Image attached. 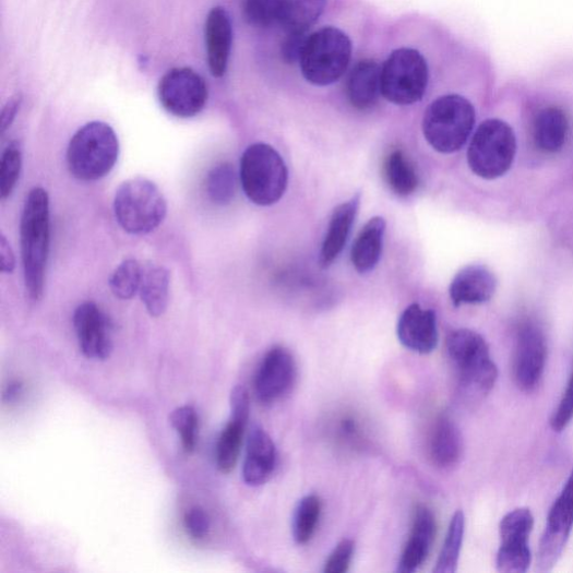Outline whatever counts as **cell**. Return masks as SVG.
Returning <instances> with one entry per match:
<instances>
[{
  "mask_svg": "<svg viewBox=\"0 0 573 573\" xmlns=\"http://www.w3.org/2000/svg\"><path fill=\"white\" fill-rule=\"evenodd\" d=\"M50 240V198L43 188H34L22 212L21 247L25 287L35 301L43 297L46 286Z\"/></svg>",
  "mask_w": 573,
  "mask_h": 573,
  "instance_id": "cell-1",
  "label": "cell"
},
{
  "mask_svg": "<svg viewBox=\"0 0 573 573\" xmlns=\"http://www.w3.org/2000/svg\"><path fill=\"white\" fill-rule=\"evenodd\" d=\"M120 146L118 136L106 122L93 121L81 127L71 139L67 160L73 178L94 182L114 169Z\"/></svg>",
  "mask_w": 573,
  "mask_h": 573,
  "instance_id": "cell-2",
  "label": "cell"
},
{
  "mask_svg": "<svg viewBox=\"0 0 573 573\" xmlns=\"http://www.w3.org/2000/svg\"><path fill=\"white\" fill-rule=\"evenodd\" d=\"M446 345L462 390L476 399L482 398L499 375L488 343L474 331L457 330L450 334Z\"/></svg>",
  "mask_w": 573,
  "mask_h": 573,
  "instance_id": "cell-3",
  "label": "cell"
},
{
  "mask_svg": "<svg viewBox=\"0 0 573 573\" xmlns=\"http://www.w3.org/2000/svg\"><path fill=\"white\" fill-rule=\"evenodd\" d=\"M476 121L473 104L461 95H446L427 109L422 130L429 145L437 152L452 154L468 141Z\"/></svg>",
  "mask_w": 573,
  "mask_h": 573,
  "instance_id": "cell-4",
  "label": "cell"
},
{
  "mask_svg": "<svg viewBox=\"0 0 573 573\" xmlns=\"http://www.w3.org/2000/svg\"><path fill=\"white\" fill-rule=\"evenodd\" d=\"M114 212L127 234L145 236L163 224L167 201L154 182L135 178L123 182L116 191Z\"/></svg>",
  "mask_w": 573,
  "mask_h": 573,
  "instance_id": "cell-5",
  "label": "cell"
},
{
  "mask_svg": "<svg viewBox=\"0 0 573 573\" xmlns=\"http://www.w3.org/2000/svg\"><path fill=\"white\" fill-rule=\"evenodd\" d=\"M240 182L247 198L260 206L277 203L288 186V169L280 154L267 144L249 146L240 163Z\"/></svg>",
  "mask_w": 573,
  "mask_h": 573,
  "instance_id": "cell-6",
  "label": "cell"
},
{
  "mask_svg": "<svg viewBox=\"0 0 573 573\" xmlns=\"http://www.w3.org/2000/svg\"><path fill=\"white\" fill-rule=\"evenodd\" d=\"M351 57V43L338 28L324 27L308 36L300 58L303 77L315 85L336 82L347 70Z\"/></svg>",
  "mask_w": 573,
  "mask_h": 573,
  "instance_id": "cell-7",
  "label": "cell"
},
{
  "mask_svg": "<svg viewBox=\"0 0 573 573\" xmlns=\"http://www.w3.org/2000/svg\"><path fill=\"white\" fill-rule=\"evenodd\" d=\"M516 139L512 127L501 119L485 120L476 130L468 148V165L485 180L501 178L512 166Z\"/></svg>",
  "mask_w": 573,
  "mask_h": 573,
  "instance_id": "cell-8",
  "label": "cell"
},
{
  "mask_svg": "<svg viewBox=\"0 0 573 573\" xmlns=\"http://www.w3.org/2000/svg\"><path fill=\"white\" fill-rule=\"evenodd\" d=\"M428 80L427 61L420 52L395 50L381 68V94L394 105H414L423 98Z\"/></svg>",
  "mask_w": 573,
  "mask_h": 573,
  "instance_id": "cell-9",
  "label": "cell"
},
{
  "mask_svg": "<svg viewBox=\"0 0 573 573\" xmlns=\"http://www.w3.org/2000/svg\"><path fill=\"white\" fill-rule=\"evenodd\" d=\"M158 98L163 108L179 118L198 116L208 98L204 79L190 68L168 71L158 84Z\"/></svg>",
  "mask_w": 573,
  "mask_h": 573,
  "instance_id": "cell-10",
  "label": "cell"
},
{
  "mask_svg": "<svg viewBox=\"0 0 573 573\" xmlns=\"http://www.w3.org/2000/svg\"><path fill=\"white\" fill-rule=\"evenodd\" d=\"M534 515L528 509L514 510L502 518L501 547L497 559L499 571L523 573L530 566L533 556L528 539L534 530Z\"/></svg>",
  "mask_w": 573,
  "mask_h": 573,
  "instance_id": "cell-11",
  "label": "cell"
},
{
  "mask_svg": "<svg viewBox=\"0 0 573 573\" xmlns=\"http://www.w3.org/2000/svg\"><path fill=\"white\" fill-rule=\"evenodd\" d=\"M547 342L544 332L532 322L524 323L516 337L513 375L523 391L535 390L545 373Z\"/></svg>",
  "mask_w": 573,
  "mask_h": 573,
  "instance_id": "cell-12",
  "label": "cell"
},
{
  "mask_svg": "<svg viewBox=\"0 0 573 573\" xmlns=\"http://www.w3.org/2000/svg\"><path fill=\"white\" fill-rule=\"evenodd\" d=\"M573 526V469L565 487L554 502L542 536L538 566L541 572L550 571L560 559Z\"/></svg>",
  "mask_w": 573,
  "mask_h": 573,
  "instance_id": "cell-13",
  "label": "cell"
},
{
  "mask_svg": "<svg viewBox=\"0 0 573 573\" xmlns=\"http://www.w3.org/2000/svg\"><path fill=\"white\" fill-rule=\"evenodd\" d=\"M73 325L83 356L92 360H107L112 353V323L94 301L76 307Z\"/></svg>",
  "mask_w": 573,
  "mask_h": 573,
  "instance_id": "cell-14",
  "label": "cell"
},
{
  "mask_svg": "<svg viewBox=\"0 0 573 573\" xmlns=\"http://www.w3.org/2000/svg\"><path fill=\"white\" fill-rule=\"evenodd\" d=\"M296 361L291 353L275 346L263 358L254 380V391L262 405H272L283 398L295 384Z\"/></svg>",
  "mask_w": 573,
  "mask_h": 573,
  "instance_id": "cell-15",
  "label": "cell"
},
{
  "mask_svg": "<svg viewBox=\"0 0 573 573\" xmlns=\"http://www.w3.org/2000/svg\"><path fill=\"white\" fill-rule=\"evenodd\" d=\"M234 28L230 14L224 8L213 9L205 23L207 63L214 77H223L232 49Z\"/></svg>",
  "mask_w": 573,
  "mask_h": 573,
  "instance_id": "cell-16",
  "label": "cell"
},
{
  "mask_svg": "<svg viewBox=\"0 0 573 573\" xmlns=\"http://www.w3.org/2000/svg\"><path fill=\"white\" fill-rule=\"evenodd\" d=\"M396 334L406 348L419 355H429L439 339L434 312L423 310L418 303L410 305L399 319Z\"/></svg>",
  "mask_w": 573,
  "mask_h": 573,
  "instance_id": "cell-17",
  "label": "cell"
},
{
  "mask_svg": "<svg viewBox=\"0 0 573 573\" xmlns=\"http://www.w3.org/2000/svg\"><path fill=\"white\" fill-rule=\"evenodd\" d=\"M277 463V452L272 437L260 426L250 429L242 476L250 487H260L272 477Z\"/></svg>",
  "mask_w": 573,
  "mask_h": 573,
  "instance_id": "cell-18",
  "label": "cell"
},
{
  "mask_svg": "<svg viewBox=\"0 0 573 573\" xmlns=\"http://www.w3.org/2000/svg\"><path fill=\"white\" fill-rule=\"evenodd\" d=\"M497 290V279L487 268L473 264L462 270L452 282L450 294L456 307L489 301Z\"/></svg>",
  "mask_w": 573,
  "mask_h": 573,
  "instance_id": "cell-19",
  "label": "cell"
},
{
  "mask_svg": "<svg viewBox=\"0 0 573 573\" xmlns=\"http://www.w3.org/2000/svg\"><path fill=\"white\" fill-rule=\"evenodd\" d=\"M435 537V518L426 506L415 511L410 539L403 552L398 571L415 572L427 559Z\"/></svg>",
  "mask_w": 573,
  "mask_h": 573,
  "instance_id": "cell-20",
  "label": "cell"
},
{
  "mask_svg": "<svg viewBox=\"0 0 573 573\" xmlns=\"http://www.w3.org/2000/svg\"><path fill=\"white\" fill-rule=\"evenodd\" d=\"M361 198L357 195L338 205L331 217L329 230L321 250V264L327 268L344 250L359 212Z\"/></svg>",
  "mask_w": 573,
  "mask_h": 573,
  "instance_id": "cell-21",
  "label": "cell"
},
{
  "mask_svg": "<svg viewBox=\"0 0 573 573\" xmlns=\"http://www.w3.org/2000/svg\"><path fill=\"white\" fill-rule=\"evenodd\" d=\"M346 94L350 105L359 110L372 108L381 95V68L374 60L360 61L351 70Z\"/></svg>",
  "mask_w": 573,
  "mask_h": 573,
  "instance_id": "cell-22",
  "label": "cell"
},
{
  "mask_svg": "<svg viewBox=\"0 0 573 573\" xmlns=\"http://www.w3.org/2000/svg\"><path fill=\"white\" fill-rule=\"evenodd\" d=\"M570 131L566 112L558 106L540 109L534 122V139L537 147L549 154L560 152L565 145Z\"/></svg>",
  "mask_w": 573,
  "mask_h": 573,
  "instance_id": "cell-23",
  "label": "cell"
},
{
  "mask_svg": "<svg viewBox=\"0 0 573 573\" xmlns=\"http://www.w3.org/2000/svg\"><path fill=\"white\" fill-rule=\"evenodd\" d=\"M430 455L440 468L456 466L463 456V437L456 423L449 417H439L430 439Z\"/></svg>",
  "mask_w": 573,
  "mask_h": 573,
  "instance_id": "cell-24",
  "label": "cell"
},
{
  "mask_svg": "<svg viewBox=\"0 0 573 573\" xmlns=\"http://www.w3.org/2000/svg\"><path fill=\"white\" fill-rule=\"evenodd\" d=\"M385 229V219L375 216L361 230L350 252L353 266L358 273L368 274L377 267L382 254Z\"/></svg>",
  "mask_w": 573,
  "mask_h": 573,
  "instance_id": "cell-25",
  "label": "cell"
},
{
  "mask_svg": "<svg viewBox=\"0 0 573 573\" xmlns=\"http://www.w3.org/2000/svg\"><path fill=\"white\" fill-rule=\"evenodd\" d=\"M169 272L155 262L142 263L141 298L152 318L165 314L169 301Z\"/></svg>",
  "mask_w": 573,
  "mask_h": 573,
  "instance_id": "cell-26",
  "label": "cell"
},
{
  "mask_svg": "<svg viewBox=\"0 0 573 573\" xmlns=\"http://www.w3.org/2000/svg\"><path fill=\"white\" fill-rule=\"evenodd\" d=\"M384 178L399 196H409L419 186V176L410 158L401 150L391 152L384 162Z\"/></svg>",
  "mask_w": 573,
  "mask_h": 573,
  "instance_id": "cell-27",
  "label": "cell"
},
{
  "mask_svg": "<svg viewBox=\"0 0 573 573\" xmlns=\"http://www.w3.org/2000/svg\"><path fill=\"white\" fill-rule=\"evenodd\" d=\"M327 0H286L280 24L288 33H306L321 17Z\"/></svg>",
  "mask_w": 573,
  "mask_h": 573,
  "instance_id": "cell-28",
  "label": "cell"
},
{
  "mask_svg": "<svg viewBox=\"0 0 573 573\" xmlns=\"http://www.w3.org/2000/svg\"><path fill=\"white\" fill-rule=\"evenodd\" d=\"M247 422L231 418L218 438L216 445V466L224 474L231 473L239 459Z\"/></svg>",
  "mask_w": 573,
  "mask_h": 573,
  "instance_id": "cell-29",
  "label": "cell"
},
{
  "mask_svg": "<svg viewBox=\"0 0 573 573\" xmlns=\"http://www.w3.org/2000/svg\"><path fill=\"white\" fill-rule=\"evenodd\" d=\"M237 172L229 163L218 164L213 167L206 178V193L216 205H228L237 193Z\"/></svg>",
  "mask_w": 573,
  "mask_h": 573,
  "instance_id": "cell-30",
  "label": "cell"
},
{
  "mask_svg": "<svg viewBox=\"0 0 573 573\" xmlns=\"http://www.w3.org/2000/svg\"><path fill=\"white\" fill-rule=\"evenodd\" d=\"M322 513V501L317 496L305 497L298 504L293 523L294 539L298 545H306L317 533Z\"/></svg>",
  "mask_w": 573,
  "mask_h": 573,
  "instance_id": "cell-31",
  "label": "cell"
},
{
  "mask_svg": "<svg viewBox=\"0 0 573 573\" xmlns=\"http://www.w3.org/2000/svg\"><path fill=\"white\" fill-rule=\"evenodd\" d=\"M465 533V516L462 511L455 513L452 518L449 534L442 552H440L435 573H454L457 570L459 554Z\"/></svg>",
  "mask_w": 573,
  "mask_h": 573,
  "instance_id": "cell-32",
  "label": "cell"
},
{
  "mask_svg": "<svg viewBox=\"0 0 573 573\" xmlns=\"http://www.w3.org/2000/svg\"><path fill=\"white\" fill-rule=\"evenodd\" d=\"M142 263L135 259L123 260L110 277L112 294L122 300L134 298L140 293Z\"/></svg>",
  "mask_w": 573,
  "mask_h": 573,
  "instance_id": "cell-33",
  "label": "cell"
},
{
  "mask_svg": "<svg viewBox=\"0 0 573 573\" xmlns=\"http://www.w3.org/2000/svg\"><path fill=\"white\" fill-rule=\"evenodd\" d=\"M286 0H244L246 21L255 27H270L282 22Z\"/></svg>",
  "mask_w": 573,
  "mask_h": 573,
  "instance_id": "cell-34",
  "label": "cell"
},
{
  "mask_svg": "<svg viewBox=\"0 0 573 573\" xmlns=\"http://www.w3.org/2000/svg\"><path fill=\"white\" fill-rule=\"evenodd\" d=\"M22 164L21 146L17 142H12L3 152L2 162H0V198L3 201L14 192L20 180Z\"/></svg>",
  "mask_w": 573,
  "mask_h": 573,
  "instance_id": "cell-35",
  "label": "cell"
},
{
  "mask_svg": "<svg viewBox=\"0 0 573 573\" xmlns=\"http://www.w3.org/2000/svg\"><path fill=\"white\" fill-rule=\"evenodd\" d=\"M169 419L172 428L181 435L184 452L189 455L194 453L200 425L196 410L191 406L181 407L174 410Z\"/></svg>",
  "mask_w": 573,
  "mask_h": 573,
  "instance_id": "cell-36",
  "label": "cell"
},
{
  "mask_svg": "<svg viewBox=\"0 0 573 573\" xmlns=\"http://www.w3.org/2000/svg\"><path fill=\"white\" fill-rule=\"evenodd\" d=\"M356 545L351 540L341 541L326 561V573H345L348 571Z\"/></svg>",
  "mask_w": 573,
  "mask_h": 573,
  "instance_id": "cell-37",
  "label": "cell"
},
{
  "mask_svg": "<svg viewBox=\"0 0 573 573\" xmlns=\"http://www.w3.org/2000/svg\"><path fill=\"white\" fill-rule=\"evenodd\" d=\"M188 535L198 541L204 540L210 534L211 521L201 508H193L184 516Z\"/></svg>",
  "mask_w": 573,
  "mask_h": 573,
  "instance_id": "cell-38",
  "label": "cell"
},
{
  "mask_svg": "<svg viewBox=\"0 0 573 573\" xmlns=\"http://www.w3.org/2000/svg\"><path fill=\"white\" fill-rule=\"evenodd\" d=\"M573 418V373L564 391L562 399L551 418V428L560 432L566 428Z\"/></svg>",
  "mask_w": 573,
  "mask_h": 573,
  "instance_id": "cell-39",
  "label": "cell"
},
{
  "mask_svg": "<svg viewBox=\"0 0 573 573\" xmlns=\"http://www.w3.org/2000/svg\"><path fill=\"white\" fill-rule=\"evenodd\" d=\"M307 38L306 33H288L282 47V56L286 63L293 64L300 61Z\"/></svg>",
  "mask_w": 573,
  "mask_h": 573,
  "instance_id": "cell-40",
  "label": "cell"
},
{
  "mask_svg": "<svg viewBox=\"0 0 573 573\" xmlns=\"http://www.w3.org/2000/svg\"><path fill=\"white\" fill-rule=\"evenodd\" d=\"M250 414L249 393L244 386L238 385L231 393V418L248 422Z\"/></svg>",
  "mask_w": 573,
  "mask_h": 573,
  "instance_id": "cell-41",
  "label": "cell"
},
{
  "mask_svg": "<svg viewBox=\"0 0 573 573\" xmlns=\"http://www.w3.org/2000/svg\"><path fill=\"white\" fill-rule=\"evenodd\" d=\"M22 96L15 95L12 97L3 108L2 116H0V132L2 135L11 128L13 124L20 108L22 106Z\"/></svg>",
  "mask_w": 573,
  "mask_h": 573,
  "instance_id": "cell-42",
  "label": "cell"
},
{
  "mask_svg": "<svg viewBox=\"0 0 573 573\" xmlns=\"http://www.w3.org/2000/svg\"><path fill=\"white\" fill-rule=\"evenodd\" d=\"M16 267L15 253L4 235L0 237V271L12 274Z\"/></svg>",
  "mask_w": 573,
  "mask_h": 573,
  "instance_id": "cell-43",
  "label": "cell"
},
{
  "mask_svg": "<svg viewBox=\"0 0 573 573\" xmlns=\"http://www.w3.org/2000/svg\"><path fill=\"white\" fill-rule=\"evenodd\" d=\"M22 393H23V383L20 381H15L7 387L4 395H3V399L5 403L12 404L20 398Z\"/></svg>",
  "mask_w": 573,
  "mask_h": 573,
  "instance_id": "cell-44",
  "label": "cell"
}]
</instances>
